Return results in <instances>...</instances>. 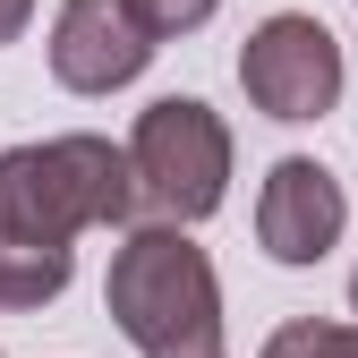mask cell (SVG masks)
<instances>
[{
  "instance_id": "9c48e42d",
  "label": "cell",
  "mask_w": 358,
  "mask_h": 358,
  "mask_svg": "<svg viewBox=\"0 0 358 358\" xmlns=\"http://www.w3.org/2000/svg\"><path fill=\"white\" fill-rule=\"evenodd\" d=\"M137 9H145V17H154V34L171 43V34H196V26L222 9V0H137Z\"/></svg>"
},
{
  "instance_id": "52a82bcc",
  "label": "cell",
  "mask_w": 358,
  "mask_h": 358,
  "mask_svg": "<svg viewBox=\"0 0 358 358\" xmlns=\"http://www.w3.org/2000/svg\"><path fill=\"white\" fill-rule=\"evenodd\" d=\"M77 273V248L60 239H17L0 231V316H26V307H52Z\"/></svg>"
},
{
  "instance_id": "ba28073f",
  "label": "cell",
  "mask_w": 358,
  "mask_h": 358,
  "mask_svg": "<svg viewBox=\"0 0 358 358\" xmlns=\"http://www.w3.org/2000/svg\"><path fill=\"white\" fill-rule=\"evenodd\" d=\"M256 358H358V324H324V316H299L264 341Z\"/></svg>"
},
{
  "instance_id": "277c9868",
  "label": "cell",
  "mask_w": 358,
  "mask_h": 358,
  "mask_svg": "<svg viewBox=\"0 0 358 358\" xmlns=\"http://www.w3.org/2000/svg\"><path fill=\"white\" fill-rule=\"evenodd\" d=\"M239 85H248V103L264 120H282V128H307V120H324L341 103V43L324 34V17H264L248 34V52H239Z\"/></svg>"
},
{
  "instance_id": "5b68a950",
  "label": "cell",
  "mask_w": 358,
  "mask_h": 358,
  "mask_svg": "<svg viewBox=\"0 0 358 358\" xmlns=\"http://www.w3.org/2000/svg\"><path fill=\"white\" fill-rule=\"evenodd\" d=\"M154 52H162V34L137 0H60V17H52V77L69 94H120V85L145 77Z\"/></svg>"
},
{
  "instance_id": "3957f363",
  "label": "cell",
  "mask_w": 358,
  "mask_h": 358,
  "mask_svg": "<svg viewBox=\"0 0 358 358\" xmlns=\"http://www.w3.org/2000/svg\"><path fill=\"white\" fill-rule=\"evenodd\" d=\"M128 162H137V196L154 222H205L231 196V128L196 94H162L128 128Z\"/></svg>"
},
{
  "instance_id": "7a4b0ae2",
  "label": "cell",
  "mask_w": 358,
  "mask_h": 358,
  "mask_svg": "<svg viewBox=\"0 0 358 358\" xmlns=\"http://www.w3.org/2000/svg\"><path fill=\"white\" fill-rule=\"evenodd\" d=\"M137 162L111 137H43L0 154V231L17 239H77V231H128L137 213Z\"/></svg>"
},
{
  "instance_id": "6da1fadb",
  "label": "cell",
  "mask_w": 358,
  "mask_h": 358,
  "mask_svg": "<svg viewBox=\"0 0 358 358\" xmlns=\"http://www.w3.org/2000/svg\"><path fill=\"white\" fill-rule=\"evenodd\" d=\"M103 307L145 358H231L222 350V282H213V256L188 239V222L128 231L111 248Z\"/></svg>"
},
{
  "instance_id": "8fae6325",
  "label": "cell",
  "mask_w": 358,
  "mask_h": 358,
  "mask_svg": "<svg viewBox=\"0 0 358 358\" xmlns=\"http://www.w3.org/2000/svg\"><path fill=\"white\" fill-rule=\"evenodd\" d=\"M350 316H358V273H350Z\"/></svg>"
},
{
  "instance_id": "30bf717a",
  "label": "cell",
  "mask_w": 358,
  "mask_h": 358,
  "mask_svg": "<svg viewBox=\"0 0 358 358\" xmlns=\"http://www.w3.org/2000/svg\"><path fill=\"white\" fill-rule=\"evenodd\" d=\"M26 17H34V0H0V43H17V34H26Z\"/></svg>"
},
{
  "instance_id": "8992f818",
  "label": "cell",
  "mask_w": 358,
  "mask_h": 358,
  "mask_svg": "<svg viewBox=\"0 0 358 358\" xmlns=\"http://www.w3.org/2000/svg\"><path fill=\"white\" fill-rule=\"evenodd\" d=\"M341 231H350V196H341V179L324 162L282 154L264 171V188H256V248L273 264H324L341 248Z\"/></svg>"
}]
</instances>
